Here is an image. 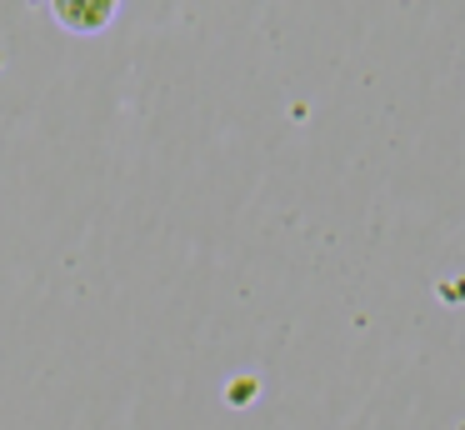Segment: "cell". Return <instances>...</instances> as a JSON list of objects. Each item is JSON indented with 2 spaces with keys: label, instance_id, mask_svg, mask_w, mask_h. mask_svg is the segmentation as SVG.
I'll return each instance as SVG.
<instances>
[{
  "label": "cell",
  "instance_id": "1",
  "mask_svg": "<svg viewBox=\"0 0 465 430\" xmlns=\"http://www.w3.org/2000/svg\"><path fill=\"white\" fill-rule=\"evenodd\" d=\"M115 10H121V0H51L55 25L71 30V35H95V30H105L115 20Z\"/></svg>",
  "mask_w": 465,
  "mask_h": 430
}]
</instances>
